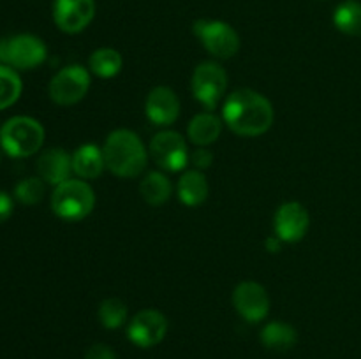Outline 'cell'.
I'll use <instances>...</instances> for the list:
<instances>
[{"instance_id":"obj_1","label":"cell","mask_w":361,"mask_h":359,"mask_svg":"<svg viewBox=\"0 0 361 359\" xmlns=\"http://www.w3.org/2000/svg\"><path fill=\"white\" fill-rule=\"evenodd\" d=\"M222 116L235 134L256 137L270 129L275 115L271 102L264 95L250 88H240L226 99Z\"/></svg>"},{"instance_id":"obj_2","label":"cell","mask_w":361,"mask_h":359,"mask_svg":"<svg viewBox=\"0 0 361 359\" xmlns=\"http://www.w3.org/2000/svg\"><path fill=\"white\" fill-rule=\"evenodd\" d=\"M106 168L120 178H136L148 162L147 148L136 132L129 129L113 130L102 146Z\"/></svg>"},{"instance_id":"obj_3","label":"cell","mask_w":361,"mask_h":359,"mask_svg":"<svg viewBox=\"0 0 361 359\" xmlns=\"http://www.w3.org/2000/svg\"><path fill=\"white\" fill-rule=\"evenodd\" d=\"M44 143V127L32 116H13L0 127V148L13 158L37 153Z\"/></svg>"},{"instance_id":"obj_4","label":"cell","mask_w":361,"mask_h":359,"mask_svg":"<svg viewBox=\"0 0 361 359\" xmlns=\"http://www.w3.org/2000/svg\"><path fill=\"white\" fill-rule=\"evenodd\" d=\"M95 206V194L83 180H67L55 187L51 194V210L63 220H83Z\"/></svg>"},{"instance_id":"obj_5","label":"cell","mask_w":361,"mask_h":359,"mask_svg":"<svg viewBox=\"0 0 361 359\" xmlns=\"http://www.w3.org/2000/svg\"><path fill=\"white\" fill-rule=\"evenodd\" d=\"M46 60V46L30 34L0 39V63L14 70H30Z\"/></svg>"},{"instance_id":"obj_6","label":"cell","mask_w":361,"mask_h":359,"mask_svg":"<svg viewBox=\"0 0 361 359\" xmlns=\"http://www.w3.org/2000/svg\"><path fill=\"white\" fill-rule=\"evenodd\" d=\"M194 34L203 42L204 49L217 58H231L240 49V37L231 25L217 20H197Z\"/></svg>"},{"instance_id":"obj_7","label":"cell","mask_w":361,"mask_h":359,"mask_svg":"<svg viewBox=\"0 0 361 359\" xmlns=\"http://www.w3.org/2000/svg\"><path fill=\"white\" fill-rule=\"evenodd\" d=\"M192 94L204 109L212 111L224 97L228 87V74L219 63L203 62L192 74Z\"/></svg>"},{"instance_id":"obj_8","label":"cell","mask_w":361,"mask_h":359,"mask_svg":"<svg viewBox=\"0 0 361 359\" xmlns=\"http://www.w3.org/2000/svg\"><path fill=\"white\" fill-rule=\"evenodd\" d=\"M90 88V74L81 65L60 69L49 83V97L55 104L73 106L87 95Z\"/></svg>"},{"instance_id":"obj_9","label":"cell","mask_w":361,"mask_h":359,"mask_svg":"<svg viewBox=\"0 0 361 359\" xmlns=\"http://www.w3.org/2000/svg\"><path fill=\"white\" fill-rule=\"evenodd\" d=\"M150 155L155 164L173 172L185 169L190 157L185 139L175 130H162L155 134L150 143Z\"/></svg>"},{"instance_id":"obj_10","label":"cell","mask_w":361,"mask_h":359,"mask_svg":"<svg viewBox=\"0 0 361 359\" xmlns=\"http://www.w3.org/2000/svg\"><path fill=\"white\" fill-rule=\"evenodd\" d=\"M129 338L137 347H154L164 340L168 333V320L159 310H141L129 324Z\"/></svg>"},{"instance_id":"obj_11","label":"cell","mask_w":361,"mask_h":359,"mask_svg":"<svg viewBox=\"0 0 361 359\" xmlns=\"http://www.w3.org/2000/svg\"><path fill=\"white\" fill-rule=\"evenodd\" d=\"M236 312L249 322H259L270 312V298L267 289L257 282H242L233 292Z\"/></svg>"},{"instance_id":"obj_12","label":"cell","mask_w":361,"mask_h":359,"mask_svg":"<svg viewBox=\"0 0 361 359\" xmlns=\"http://www.w3.org/2000/svg\"><path fill=\"white\" fill-rule=\"evenodd\" d=\"M94 0H55L53 6V20L66 34H78L85 30L94 20Z\"/></svg>"},{"instance_id":"obj_13","label":"cell","mask_w":361,"mask_h":359,"mask_svg":"<svg viewBox=\"0 0 361 359\" xmlns=\"http://www.w3.org/2000/svg\"><path fill=\"white\" fill-rule=\"evenodd\" d=\"M309 211L295 201H289V203L279 206L277 213H275V234L284 243H296L303 239V236L309 231Z\"/></svg>"},{"instance_id":"obj_14","label":"cell","mask_w":361,"mask_h":359,"mask_svg":"<svg viewBox=\"0 0 361 359\" xmlns=\"http://www.w3.org/2000/svg\"><path fill=\"white\" fill-rule=\"evenodd\" d=\"M145 111L154 125L168 127L175 123L180 116V101L171 88L155 87L148 94Z\"/></svg>"},{"instance_id":"obj_15","label":"cell","mask_w":361,"mask_h":359,"mask_svg":"<svg viewBox=\"0 0 361 359\" xmlns=\"http://www.w3.org/2000/svg\"><path fill=\"white\" fill-rule=\"evenodd\" d=\"M39 178L49 185H60L67 182L73 172V157L62 148L46 150L37 160Z\"/></svg>"},{"instance_id":"obj_16","label":"cell","mask_w":361,"mask_h":359,"mask_svg":"<svg viewBox=\"0 0 361 359\" xmlns=\"http://www.w3.org/2000/svg\"><path fill=\"white\" fill-rule=\"evenodd\" d=\"M106 169L102 148L95 144H83L73 153V171L81 180H94Z\"/></svg>"},{"instance_id":"obj_17","label":"cell","mask_w":361,"mask_h":359,"mask_svg":"<svg viewBox=\"0 0 361 359\" xmlns=\"http://www.w3.org/2000/svg\"><path fill=\"white\" fill-rule=\"evenodd\" d=\"M178 197L185 206H200L204 201L208 199V194H210V187H208L207 176L203 175V171H197V169H190L182 175V178L178 180Z\"/></svg>"},{"instance_id":"obj_18","label":"cell","mask_w":361,"mask_h":359,"mask_svg":"<svg viewBox=\"0 0 361 359\" xmlns=\"http://www.w3.org/2000/svg\"><path fill=\"white\" fill-rule=\"evenodd\" d=\"M222 132V122L219 116H215L212 111L200 113L194 116L189 123V134L190 141L197 146H208V144L215 143Z\"/></svg>"},{"instance_id":"obj_19","label":"cell","mask_w":361,"mask_h":359,"mask_svg":"<svg viewBox=\"0 0 361 359\" xmlns=\"http://www.w3.org/2000/svg\"><path fill=\"white\" fill-rule=\"evenodd\" d=\"M173 187L168 176L162 172H148L140 183V194L150 206H162L171 197Z\"/></svg>"},{"instance_id":"obj_20","label":"cell","mask_w":361,"mask_h":359,"mask_svg":"<svg viewBox=\"0 0 361 359\" xmlns=\"http://www.w3.org/2000/svg\"><path fill=\"white\" fill-rule=\"evenodd\" d=\"M261 341L271 351H289L296 344V329L286 322H270L261 331Z\"/></svg>"},{"instance_id":"obj_21","label":"cell","mask_w":361,"mask_h":359,"mask_svg":"<svg viewBox=\"0 0 361 359\" xmlns=\"http://www.w3.org/2000/svg\"><path fill=\"white\" fill-rule=\"evenodd\" d=\"M88 65H90L92 73L97 74L99 77L109 80V77H115L122 70L123 60L122 55L116 49L101 48L92 53L90 60H88Z\"/></svg>"},{"instance_id":"obj_22","label":"cell","mask_w":361,"mask_h":359,"mask_svg":"<svg viewBox=\"0 0 361 359\" xmlns=\"http://www.w3.org/2000/svg\"><path fill=\"white\" fill-rule=\"evenodd\" d=\"M334 23L342 34L360 37L361 35V4L356 0H345L335 9Z\"/></svg>"},{"instance_id":"obj_23","label":"cell","mask_w":361,"mask_h":359,"mask_svg":"<svg viewBox=\"0 0 361 359\" xmlns=\"http://www.w3.org/2000/svg\"><path fill=\"white\" fill-rule=\"evenodd\" d=\"M21 90H23V84H21L18 70L0 63V111L16 104Z\"/></svg>"},{"instance_id":"obj_24","label":"cell","mask_w":361,"mask_h":359,"mask_svg":"<svg viewBox=\"0 0 361 359\" xmlns=\"http://www.w3.org/2000/svg\"><path fill=\"white\" fill-rule=\"evenodd\" d=\"M99 319H101L102 326L108 327V329L120 327L127 319L126 303L118 298L104 299L101 303V306H99Z\"/></svg>"},{"instance_id":"obj_25","label":"cell","mask_w":361,"mask_h":359,"mask_svg":"<svg viewBox=\"0 0 361 359\" xmlns=\"http://www.w3.org/2000/svg\"><path fill=\"white\" fill-rule=\"evenodd\" d=\"M44 196V182H42L39 176H30V178H25L14 187V197L20 201L21 204H27V206H34Z\"/></svg>"},{"instance_id":"obj_26","label":"cell","mask_w":361,"mask_h":359,"mask_svg":"<svg viewBox=\"0 0 361 359\" xmlns=\"http://www.w3.org/2000/svg\"><path fill=\"white\" fill-rule=\"evenodd\" d=\"M189 162H192L194 169H197V171H204V169L210 168L212 162H214V155H212V151H208L204 146H200L192 155H190Z\"/></svg>"},{"instance_id":"obj_27","label":"cell","mask_w":361,"mask_h":359,"mask_svg":"<svg viewBox=\"0 0 361 359\" xmlns=\"http://www.w3.org/2000/svg\"><path fill=\"white\" fill-rule=\"evenodd\" d=\"M85 359H116V355L108 345L95 344L88 348L87 354H85Z\"/></svg>"},{"instance_id":"obj_28","label":"cell","mask_w":361,"mask_h":359,"mask_svg":"<svg viewBox=\"0 0 361 359\" xmlns=\"http://www.w3.org/2000/svg\"><path fill=\"white\" fill-rule=\"evenodd\" d=\"M13 199H11L9 194H6L4 190H0V224L6 222L7 218L13 215Z\"/></svg>"},{"instance_id":"obj_29","label":"cell","mask_w":361,"mask_h":359,"mask_svg":"<svg viewBox=\"0 0 361 359\" xmlns=\"http://www.w3.org/2000/svg\"><path fill=\"white\" fill-rule=\"evenodd\" d=\"M281 245L282 239L279 238L277 234L270 236V238H267V241H264V246H267V250H270V252H279V250H281Z\"/></svg>"}]
</instances>
